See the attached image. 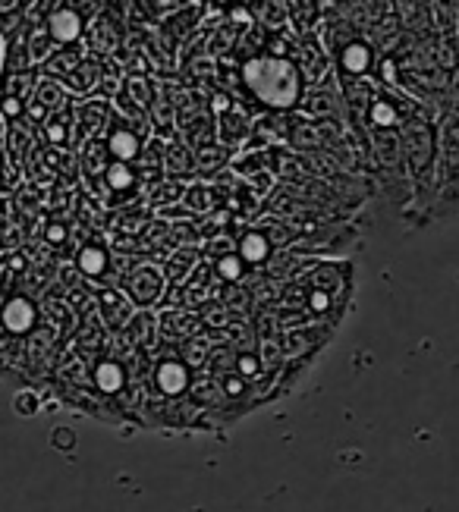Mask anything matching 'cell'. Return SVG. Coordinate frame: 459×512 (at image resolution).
Segmentation results:
<instances>
[{"label":"cell","mask_w":459,"mask_h":512,"mask_svg":"<svg viewBox=\"0 0 459 512\" xmlns=\"http://www.w3.org/2000/svg\"><path fill=\"white\" fill-rule=\"evenodd\" d=\"M167 176L180 183L199 180V161H195V148L186 142L183 132H177L173 139H167Z\"/></svg>","instance_id":"cell-12"},{"label":"cell","mask_w":459,"mask_h":512,"mask_svg":"<svg viewBox=\"0 0 459 512\" xmlns=\"http://www.w3.org/2000/svg\"><path fill=\"white\" fill-rule=\"evenodd\" d=\"M299 63V70L305 76V82H309V88L315 85H331L337 82V63H334V54L324 48V41L318 32H309V35H302L299 38V48H296V57Z\"/></svg>","instance_id":"cell-3"},{"label":"cell","mask_w":459,"mask_h":512,"mask_svg":"<svg viewBox=\"0 0 459 512\" xmlns=\"http://www.w3.org/2000/svg\"><path fill=\"white\" fill-rule=\"evenodd\" d=\"M26 48H29V54H32V63L41 66L45 60L54 57V51L60 48V44L48 35L45 26H38V29H29V35H26Z\"/></svg>","instance_id":"cell-19"},{"label":"cell","mask_w":459,"mask_h":512,"mask_svg":"<svg viewBox=\"0 0 459 512\" xmlns=\"http://www.w3.org/2000/svg\"><path fill=\"white\" fill-rule=\"evenodd\" d=\"M236 252L243 255V261L255 271V267H268L280 249L274 246V239L268 236L265 227L252 224V227H246V230H239V233H236Z\"/></svg>","instance_id":"cell-10"},{"label":"cell","mask_w":459,"mask_h":512,"mask_svg":"<svg viewBox=\"0 0 459 512\" xmlns=\"http://www.w3.org/2000/svg\"><path fill=\"white\" fill-rule=\"evenodd\" d=\"M148 132L133 126L129 120H123L120 114H114L111 126L104 132V142H107V151H111L114 161H126V164H136L142 158V151L148 145Z\"/></svg>","instance_id":"cell-6"},{"label":"cell","mask_w":459,"mask_h":512,"mask_svg":"<svg viewBox=\"0 0 459 512\" xmlns=\"http://www.w3.org/2000/svg\"><path fill=\"white\" fill-rule=\"evenodd\" d=\"M89 26H92V22L85 19L79 10H73L70 4H60L48 16V22H45L48 35L60 44V48H70V44H82L85 35H89Z\"/></svg>","instance_id":"cell-9"},{"label":"cell","mask_w":459,"mask_h":512,"mask_svg":"<svg viewBox=\"0 0 459 512\" xmlns=\"http://www.w3.org/2000/svg\"><path fill=\"white\" fill-rule=\"evenodd\" d=\"M249 7H252L255 22H261L268 32H280L293 26V13L287 0H249Z\"/></svg>","instance_id":"cell-16"},{"label":"cell","mask_w":459,"mask_h":512,"mask_svg":"<svg viewBox=\"0 0 459 512\" xmlns=\"http://www.w3.org/2000/svg\"><path fill=\"white\" fill-rule=\"evenodd\" d=\"M129 384V377H126V368L114 359H107V362H98V371H95V387L107 396H117L123 393Z\"/></svg>","instance_id":"cell-17"},{"label":"cell","mask_w":459,"mask_h":512,"mask_svg":"<svg viewBox=\"0 0 459 512\" xmlns=\"http://www.w3.org/2000/svg\"><path fill=\"white\" fill-rule=\"evenodd\" d=\"M117 286L123 289L129 299H133L136 308H151V305H158L167 296L170 280L164 274V264L142 261V264L133 267V271H126Z\"/></svg>","instance_id":"cell-2"},{"label":"cell","mask_w":459,"mask_h":512,"mask_svg":"<svg viewBox=\"0 0 459 512\" xmlns=\"http://www.w3.org/2000/svg\"><path fill=\"white\" fill-rule=\"evenodd\" d=\"M211 267H214L217 280H224L227 286H239V283L249 277V271H252V267L243 261V255H239V252H230L224 258H217Z\"/></svg>","instance_id":"cell-18"},{"label":"cell","mask_w":459,"mask_h":512,"mask_svg":"<svg viewBox=\"0 0 459 512\" xmlns=\"http://www.w3.org/2000/svg\"><path fill=\"white\" fill-rule=\"evenodd\" d=\"M334 63H337L340 79H375L378 63H381V51L368 35H359L353 41H346L343 48L334 54Z\"/></svg>","instance_id":"cell-4"},{"label":"cell","mask_w":459,"mask_h":512,"mask_svg":"<svg viewBox=\"0 0 459 512\" xmlns=\"http://www.w3.org/2000/svg\"><path fill=\"white\" fill-rule=\"evenodd\" d=\"M299 114L312 117V120H340V123H346V101H343L340 79L331 82V85L309 88V95H305Z\"/></svg>","instance_id":"cell-7"},{"label":"cell","mask_w":459,"mask_h":512,"mask_svg":"<svg viewBox=\"0 0 459 512\" xmlns=\"http://www.w3.org/2000/svg\"><path fill=\"white\" fill-rule=\"evenodd\" d=\"M195 4L202 7L205 19H227L236 7L249 4V0H195Z\"/></svg>","instance_id":"cell-20"},{"label":"cell","mask_w":459,"mask_h":512,"mask_svg":"<svg viewBox=\"0 0 459 512\" xmlns=\"http://www.w3.org/2000/svg\"><path fill=\"white\" fill-rule=\"evenodd\" d=\"M45 239L51 242V246H63V242L70 239V227L63 224V220H51V224L45 227Z\"/></svg>","instance_id":"cell-21"},{"label":"cell","mask_w":459,"mask_h":512,"mask_svg":"<svg viewBox=\"0 0 459 512\" xmlns=\"http://www.w3.org/2000/svg\"><path fill=\"white\" fill-rule=\"evenodd\" d=\"M38 321H41V308L38 302L26 293H16L10 289L7 293V302H4V333H7V349L13 343H26L32 333L38 330Z\"/></svg>","instance_id":"cell-5"},{"label":"cell","mask_w":459,"mask_h":512,"mask_svg":"<svg viewBox=\"0 0 459 512\" xmlns=\"http://www.w3.org/2000/svg\"><path fill=\"white\" fill-rule=\"evenodd\" d=\"M183 205L202 220V217H211L214 211H221L224 208V198H221V189H217L214 180H192L186 186Z\"/></svg>","instance_id":"cell-14"},{"label":"cell","mask_w":459,"mask_h":512,"mask_svg":"<svg viewBox=\"0 0 459 512\" xmlns=\"http://www.w3.org/2000/svg\"><path fill=\"white\" fill-rule=\"evenodd\" d=\"M89 54L92 51H89V44H85V41L82 44H70V48H57L51 60H45V63L38 66V73L48 76V79H57V82H67L79 70V66L89 60Z\"/></svg>","instance_id":"cell-13"},{"label":"cell","mask_w":459,"mask_h":512,"mask_svg":"<svg viewBox=\"0 0 459 512\" xmlns=\"http://www.w3.org/2000/svg\"><path fill=\"white\" fill-rule=\"evenodd\" d=\"M239 76H243L249 101L261 114H296V110H302L305 95H309V82H305L293 57H277V54L249 57L243 60Z\"/></svg>","instance_id":"cell-1"},{"label":"cell","mask_w":459,"mask_h":512,"mask_svg":"<svg viewBox=\"0 0 459 512\" xmlns=\"http://www.w3.org/2000/svg\"><path fill=\"white\" fill-rule=\"evenodd\" d=\"M76 271L85 280H104L114 271V252L98 239H85L76 252Z\"/></svg>","instance_id":"cell-11"},{"label":"cell","mask_w":459,"mask_h":512,"mask_svg":"<svg viewBox=\"0 0 459 512\" xmlns=\"http://www.w3.org/2000/svg\"><path fill=\"white\" fill-rule=\"evenodd\" d=\"M155 4L164 10V16L167 13H173V10H180V7H189V4H195V0H155Z\"/></svg>","instance_id":"cell-22"},{"label":"cell","mask_w":459,"mask_h":512,"mask_svg":"<svg viewBox=\"0 0 459 512\" xmlns=\"http://www.w3.org/2000/svg\"><path fill=\"white\" fill-rule=\"evenodd\" d=\"M151 387H155V393H161L167 403H173V399H180V396H186L192 390V374H189L183 359L170 355V359H161L155 365V374H151Z\"/></svg>","instance_id":"cell-8"},{"label":"cell","mask_w":459,"mask_h":512,"mask_svg":"<svg viewBox=\"0 0 459 512\" xmlns=\"http://www.w3.org/2000/svg\"><path fill=\"white\" fill-rule=\"evenodd\" d=\"M38 136L45 148H54V151L73 148V110H67V114H51L38 126Z\"/></svg>","instance_id":"cell-15"}]
</instances>
